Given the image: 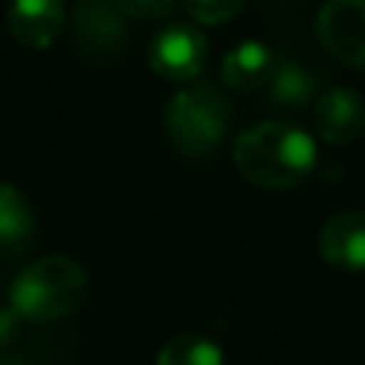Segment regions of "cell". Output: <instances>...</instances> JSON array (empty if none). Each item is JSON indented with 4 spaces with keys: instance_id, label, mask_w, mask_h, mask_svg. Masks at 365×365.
I'll use <instances>...</instances> for the list:
<instances>
[{
    "instance_id": "cell-1",
    "label": "cell",
    "mask_w": 365,
    "mask_h": 365,
    "mask_svg": "<svg viewBox=\"0 0 365 365\" xmlns=\"http://www.w3.org/2000/svg\"><path fill=\"white\" fill-rule=\"evenodd\" d=\"M317 145L308 132L285 122H263L247 128L234 145V167L240 177L263 189H292L311 177Z\"/></svg>"
},
{
    "instance_id": "cell-2",
    "label": "cell",
    "mask_w": 365,
    "mask_h": 365,
    "mask_svg": "<svg viewBox=\"0 0 365 365\" xmlns=\"http://www.w3.org/2000/svg\"><path fill=\"white\" fill-rule=\"evenodd\" d=\"M87 295V272L71 257L36 259L29 269L16 276L10 285V304L23 321H61L74 314Z\"/></svg>"
},
{
    "instance_id": "cell-3",
    "label": "cell",
    "mask_w": 365,
    "mask_h": 365,
    "mask_svg": "<svg viewBox=\"0 0 365 365\" xmlns=\"http://www.w3.org/2000/svg\"><path fill=\"white\" fill-rule=\"evenodd\" d=\"M231 125V103L218 87L186 83L170 96L164 109V132L177 154L189 160H202L225 141Z\"/></svg>"
},
{
    "instance_id": "cell-4",
    "label": "cell",
    "mask_w": 365,
    "mask_h": 365,
    "mask_svg": "<svg viewBox=\"0 0 365 365\" xmlns=\"http://www.w3.org/2000/svg\"><path fill=\"white\" fill-rule=\"evenodd\" d=\"M71 38L90 61H119L128 45V19L113 0H83L71 13Z\"/></svg>"
},
{
    "instance_id": "cell-5",
    "label": "cell",
    "mask_w": 365,
    "mask_h": 365,
    "mask_svg": "<svg viewBox=\"0 0 365 365\" xmlns=\"http://www.w3.org/2000/svg\"><path fill=\"white\" fill-rule=\"evenodd\" d=\"M208 58V38L192 23H173L151 38L148 64L158 77L173 83H189L202 74Z\"/></svg>"
},
{
    "instance_id": "cell-6",
    "label": "cell",
    "mask_w": 365,
    "mask_h": 365,
    "mask_svg": "<svg viewBox=\"0 0 365 365\" xmlns=\"http://www.w3.org/2000/svg\"><path fill=\"white\" fill-rule=\"evenodd\" d=\"M317 38L336 61L365 71V0H327L317 13Z\"/></svg>"
},
{
    "instance_id": "cell-7",
    "label": "cell",
    "mask_w": 365,
    "mask_h": 365,
    "mask_svg": "<svg viewBox=\"0 0 365 365\" xmlns=\"http://www.w3.org/2000/svg\"><path fill=\"white\" fill-rule=\"evenodd\" d=\"M314 132L334 148L356 141L365 132V100L349 87H330L314 100Z\"/></svg>"
},
{
    "instance_id": "cell-8",
    "label": "cell",
    "mask_w": 365,
    "mask_h": 365,
    "mask_svg": "<svg viewBox=\"0 0 365 365\" xmlns=\"http://www.w3.org/2000/svg\"><path fill=\"white\" fill-rule=\"evenodd\" d=\"M61 0H13L6 10V29L23 48H48L64 29Z\"/></svg>"
},
{
    "instance_id": "cell-9",
    "label": "cell",
    "mask_w": 365,
    "mask_h": 365,
    "mask_svg": "<svg viewBox=\"0 0 365 365\" xmlns=\"http://www.w3.org/2000/svg\"><path fill=\"white\" fill-rule=\"evenodd\" d=\"M321 257L340 269H365V212H340L324 225Z\"/></svg>"
},
{
    "instance_id": "cell-10",
    "label": "cell",
    "mask_w": 365,
    "mask_h": 365,
    "mask_svg": "<svg viewBox=\"0 0 365 365\" xmlns=\"http://www.w3.org/2000/svg\"><path fill=\"white\" fill-rule=\"evenodd\" d=\"M36 240L32 202L13 182H0V257L19 259Z\"/></svg>"
},
{
    "instance_id": "cell-11",
    "label": "cell",
    "mask_w": 365,
    "mask_h": 365,
    "mask_svg": "<svg viewBox=\"0 0 365 365\" xmlns=\"http://www.w3.org/2000/svg\"><path fill=\"white\" fill-rule=\"evenodd\" d=\"M276 55L269 51V45L263 42H240L237 48L227 51L225 64H221V77L231 90L237 93H253L263 90L269 83L272 71H276Z\"/></svg>"
},
{
    "instance_id": "cell-12",
    "label": "cell",
    "mask_w": 365,
    "mask_h": 365,
    "mask_svg": "<svg viewBox=\"0 0 365 365\" xmlns=\"http://www.w3.org/2000/svg\"><path fill=\"white\" fill-rule=\"evenodd\" d=\"M266 90H269L272 109L302 113L308 103L317 100V77L298 61H279L269 83H266Z\"/></svg>"
},
{
    "instance_id": "cell-13",
    "label": "cell",
    "mask_w": 365,
    "mask_h": 365,
    "mask_svg": "<svg viewBox=\"0 0 365 365\" xmlns=\"http://www.w3.org/2000/svg\"><path fill=\"white\" fill-rule=\"evenodd\" d=\"M225 353L212 336L202 334H177L160 346L158 365H221Z\"/></svg>"
},
{
    "instance_id": "cell-14",
    "label": "cell",
    "mask_w": 365,
    "mask_h": 365,
    "mask_svg": "<svg viewBox=\"0 0 365 365\" xmlns=\"http://www.w3.org/2000/svg\"><path fill=\"white\" fill-rule=\"evenodd\" d=\"M182 6L189 10V16L195 23L205 26H218L234 19L240 10H244V0H182Z\"/></svg>"
},
{
    "instance_id": "cell-15",
    "label": "cell",
    "mask_w": 365,
    "mask_h": 365,
    "mask_svg": "<svg viewBox=\"0 0 365 365\" xmlns=\"http://www.w3.org/2000/svg\"><path fill=\"white\" fill-rule=\"evenodd\" d=\"M119 6V13L125 19H135V23H154V19L170 16L180 6V0H113Z\"/></svg>"
},
{
    "instance_id": "cell-16",
    "label": "cell",
    "mask_w": 365,
    "mask_h": 365,
    "mask_svg": "<svg viewBox=\"0 0 365 365\" xmlns=\"http://www.w3.org/2000/svg\"><path fill=\"white\" fill-rule=\"evenodd\" d=\"M19 334H23V317H19V311L13 308L10 302L0 304V356L16 346Z\"/></svg>"
},
{
    "instance_id": "cell-17",
    "label": "cell",
    "mask_w": 365,
    "mask_h": 365,
    "mask_svg": "<svg viewBox=\"0 0 365 365\" xmlns=\"http://www.w3.org/2000/svg\"><path fill=\"white\" fill-rule=\"evenodd\" d=\"M0 365H32L29 359H23V356H10V353H4L0 356Z\"/></svg>"
}]
</instances>
